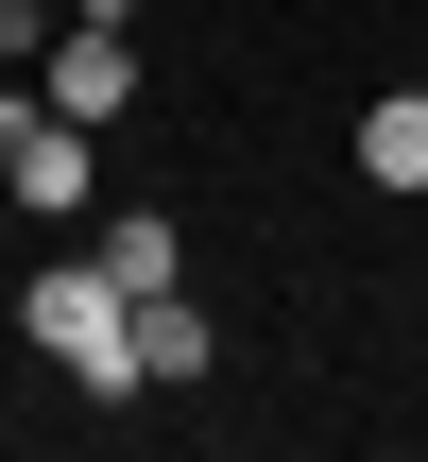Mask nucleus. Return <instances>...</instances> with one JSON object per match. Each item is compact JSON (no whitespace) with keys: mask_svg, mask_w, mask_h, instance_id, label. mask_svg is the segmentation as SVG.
<instances>
[{"mask_svg":"<svg viewBox=\"0 0 428 462\" xmlns=\"http://www.w3.org/2000/svg\"><path fill=\"white\" fill-rule=\"evenodd\" d=\"M360 171H377L395 206H428V86H395V103H360Z\"/></svg>","mask_w":428,"mask_h":462,"instance_id":"4","label":"nucleus"},{"mask_svg":"<svg viewBox=\"0 0 428 462\" xmlns=\"http://www.w3.org/2000/svg\"><path fill=\"white\" fill-rule=\"evenodd\" d=\"M0 206H34V223L86 206V120H69L51 86H0Z\"/></svg>","mask_w":428,"mask_h":462,"instance_id":"3","label":"nucleus"},{"mask_svg":"<svg viewBox=\"0 0 428 462\" xmlns=\"http://www.w3.org/2000/svg\"><path fill=\"white\" fill-rule=\"evenodd\" d=\"M34 86L103 137V120L137 103V17H120V0H69V17H51V51H34Z\"/></svg>","mask_w":428,"mask_h":462,"instance_id":"2","label":"nucleus"},{"mask_svg":"<svg viewBox=\"0 0 428 462\" xmlns=\"http://www.w3.org/2000/svg\"><path fill=\"white\" fill-rule=\"evenodd\" d=\"M17 326H34V360H51V377H86L103 411H137V394H154V377H137V291L103 274V240H86L69 274H34V291H17Z\"/></svg>","mask_w":428,"mask_h":462,"instance_id":"1","label":"nucleus"},{"mask_svg":"<svg viewBox=\"0 0 428 462\" xmlns=\"http://www.w3.org/2000/svg\"><path fill=\"white\" fill-rule=\"evenodd\" d=\"M206 360H223V326H206L189 291H137V377L172 394V377H206Z\"/></svg>","mask_w":428,"mask_h":462,"instance_id":"6","label":"nucleus"},{"mask_svg":"<svg viewBox=\"0 0 428 462\" xmlns=\"http://www.w3.org/2000/svg\"><path fill=\"white\" fill-rule=\"evenodd\" d=\"M103 274H120V291H189V223H172V206H120V223H103Z\"/></svg>","mask_w":428,"mask_h":462,"instance_id":"5","label":"nucleus"}]
</instances>
